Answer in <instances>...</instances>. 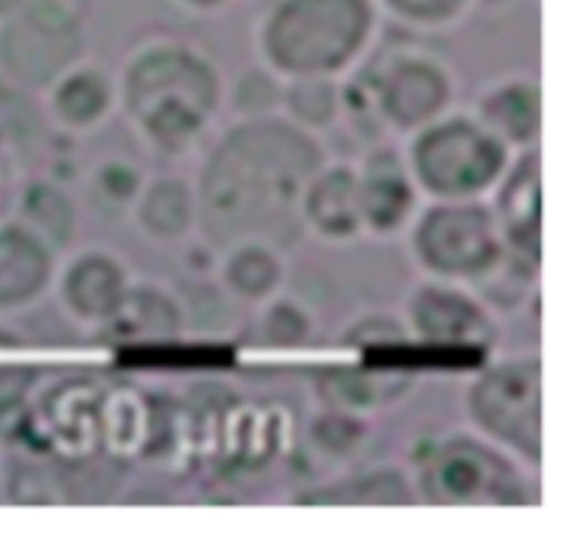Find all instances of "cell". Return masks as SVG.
Instances as JSON below:
<instances>
[{"label": "cell", "mask_w": 566, "mask_h": 533, "mask_svg": "<svg viewBox=\"0 0 566 533\" xmlns=\"http://www.w3.org/2000/svg\"><path fill=\"white\" fill-rule=\"evenodd\" d=\"M182 6H188V9H202V11H210V9H221V6H227L230 0H180Z\"/></svg>", "instance_id": "obj_3"}, {"label": "cell", "mask_w": 566, "mask_h": 533, "mask_svg": "<svg viewBox=\"0 0 566 533\" xmlns=\"http://www.w3.org/2000/svg\"><path fill=\"white\" fill-rule=\"evenodd\" d=\"M374 25L370 0H276L265 17V36L291 61H332L352 55Z\"/></svg>", "instance_id": "obj_1"}, {"label": "cell", "mask_w": 566, "mask_h": 533, "mask_svg": "<svg viewBox=\"0 0 566 533\" xmlns=\"http://www.w3.org/2000/svg\"><path fill=\"white\" fill-rule=\"evenodd\" d=\"M387 9L418 25H442L464 11L470 0H385Z\"/></svg>", "instance_id": "obj_2"}]
</instances>
